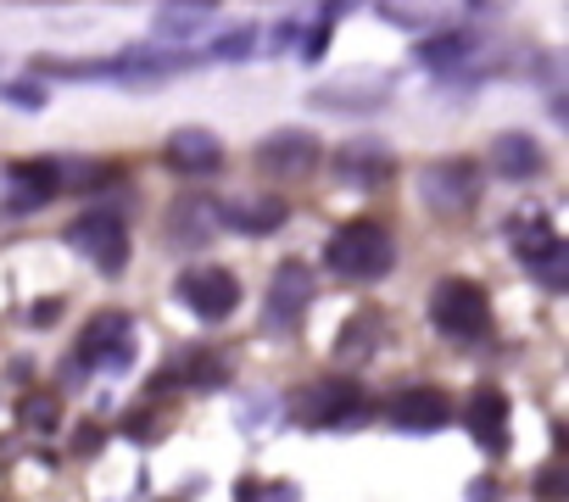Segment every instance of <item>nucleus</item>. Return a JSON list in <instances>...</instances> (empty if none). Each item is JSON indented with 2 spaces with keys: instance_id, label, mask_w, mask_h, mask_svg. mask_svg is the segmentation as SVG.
Segmentation results:
<instances>
[{
  "instance_id": "nucleus-7",
  "label": "nucleus",
  "mask_w": 569,
  "mask_h": 502,
  "mask_svg": "<svg viewBox=\"0 0 569 502\" xmlns=\"http://www.w3.org/2000/svg\"><path fill=\"white\" fill-rule=\"evenodd\" d=\"M308 302H313V269L302 258L279 263L273 280H268V330H279V335L297 330L302 313H308Z\"/></svg>"
},
{
  "instance_id": "nucleus-20",
  "label": "nucleus",
  "mask_w": 569,
  "mask_h": 502,
  "mask_svg": "<svg viewBox=\"0 0 569 502\" xmlns=\"http://www.w3.org/2000/svg\"><path fill=\"white\" fill-rule=\"evenodd\" d=\"M430 68H452V62H463V57H475V40L469 34H447V40H436V46H425L419 51Z\"/></svg>"
},
{
  "instance_id": "nucleus-11",
  "label": "nucleus",
  "mask_w": 569,
  "mask_h": 502,
  "mask_svg": "<svg viewBox=\"0 0 569 502\" xmlns=\"http://www.w3.org/2000/svg\"><path fill=\"white\" fill-rule=\"evenodd\" d=\"M7 184H12V212H34V207H46L57 190H62V168L51 162V157H34V162H12V173H7Z\"/></svg>"
},
{
  "instance_id": "nucleus-25",
  "label": "nucleus",
  "mask_w": 569,
  "mask_h": 502,
  "mask_svg": "<svg viewBox=\"0 0 569 502\" xmlns=\"http://www.w3.org/2000/svg\"><path fill=\"white\" fill-rule=\"evenodd\" d=\"M23 419H29V424H51V419H57V408H51V396H29V408H23Z\"/></svg>"
},
{
  "instance_id": "nucleus-3",
  "label": "nucleus",
  "mask_w": 569,
  "mask_h": 502,
  "mask_svg": "<svg viewBox=\"0 0 569 502\" xmlns=\"http://www.w3.org/2000/svg\"><path fill=\"white\" fill-rule=\"evenodd\" d=\"M68 245L96 274H123L129 269V223L118 212H84L79 223H68Z\"/></svg>"
},
{
  "instance_id": "nucleus-16",
  "label": "nucleus",
  "mask_w": 569,
  "mask_h": 502,
  "mask_svg": "<svg viewBox=\"0 0 569 502\" xmlns=\"http://www.w3.org/2000/svg\"><path fill=\"white\" fill-rule=\"evenodd\" d=\"M469 430L486 452H508V396L502 391H475V408H469Z\"/></svg>"
},
{
  "instance_id": "nucleus-14",
  "label": "nucleus",
  "mask_w": 569,
  "mask_h": 502,
  "mask_svg": "<svg viewBox=\"0 0 569 502\" xmlns=\"http://www.w3.org/2000/svg\"><path fill=\"white\" fill-rule=\"evenodd\" d=\"M162 157H168V168H179V173H212V168L223 162V140H218L212 129H179V134H168Z\"/></svg>"
},
{
  "instance_id": "nucleus-22",
  "label": "nucleus",
  "mask_w": 569,
  "mask_h": 502,
  "mask_svg": "<svg viewBox=\"0 0 569 502\" xmlns=\"http://www.w3.org/2000/svg\"><path fill=\"white\" fill-rule=\"evenodd\" d=\"M251 40H257V34H251V29H240V34H229V40H218V46H212V57H223V62H234V57H246V51H251Z\"/></svg>"
},
{
  "instance_id": "nucleus-1",
  "label": "nucleus",
  "mask_w": 569,
  "mask_h": 502,
  "mask_svg": "<svg viewBox=\"0 0 569 502\" xmlns=\"http://www.w3.org/2000/svg\"><path fill=\"white\" fill-rule=\"evenodd\" d=\"M391 263H397V240L380 218H352L325 240V269H336L341 280L369 285V280H386Z\"/></svg>"
},
{
  "instance_id": "nucleus-15",
  "label": "nucleus",
  "mask_w": 569,
  "mask_h": 502,
  "mask_svg": "<svg viewBox=\"0 0 569 502\" xmlns=\"http://www.w3.org/2000/svg\"><path fill=\"white\" fill-rule=\"evenodd\" d=\"M486 162H491V173H497V179L519 184V179L541 173V145H536L530 134H497V140H491V151H486Z\"/></svg>"
},
{
  "instance_id": "nucleus-19",
  "label": "nucleus",
  "mask_w": 569,
  "mask_h": 502,
  "mask_svg": "<svg viewBox=\"0 0 569 502\" xmlns=\"http://www.w3.org/2000/svg\"><path fill=\"white\" fill-rule=\"evenodd\" d=\"M525 269H530L547 291H563V285H569V245H563V240H552V245L541 251V258H530Z\"/></svg>"
},
{
  "instance_id": "nucleus-24",
  "label": "nucleus",
  "mask_w": 569,
  "mask_h": 502,
  "mask_svg": "<svg viewBox=\"0 0 569 502\" xmlns=\"http://www.w3.org/2000/svg\"><path fill=\"white\" fill-rule=\"evenodd\" d=\"M57 313H62V302H57V297H46V302H34V308H29V324H40V330H46V324H57Z\"/></svg>"
},
{
  "instance_id": "nucleus-23",
  "label": "nucleus",
  "mask_w": 569,
  "mask_h": 502,
  "mask_svg": "<svg viewBox=\"0 0 569 502\" xmlns=\"http://www.w3.org/2000/svg\"><path fill=\"white\" fill-rule=\"evenodd\" d=\"M0 96H7L12 107H46V90H40V84H7Z\"/></svg>"
},
{
  "instance_id": "nucleus-9",
  "label": "nucleus",
  "mask_w": 569,
  "mask_h": 502,
  "mask_svg": "<svg viewBox=\"0 0 569 502\" xmlns=\"http://www.w3.org/2000/svg\"><path fill=\"white\" fill-rule=\"evenodd\" d=\"M218 201L212 195H179L173 207H168V223H162V234H168V245H179V251H196V245H207L212 240V229H218Z\"/></svg>"
},
{
  "instance_id": "nucleus-6",
  "label": "nucleus",
  "mask_w": 569,
  "mask_h": 502,
  "mask_svg": "<svg viewBox=\"0 0 569 502\" xmlns=\"http://www.w3.org/2000/svg\"><path fill=\"white\" fill-rule=\"evenodd\" d=\"M291 413H297L302 424H363V419H369V402H363V391L347 385V380H319V385H308V391L297 396Z\"/></svg>"
},
{
  "instance_id": "nucleus-21",
  "label": "nucleus",
  "mask_w": 569,
  "mask_h": 502,
  "mask_svg": "<svg viewBox=\"0 0 569 502\" xmlns=\"http://www.w3.org/2000/svg\"><path fill=\"white\" fill-rule=\"evenodd\" d=\"M536 496H541V502H558V496H563V463H547V469L536 474Z\"/></svg>"
},
{
  "instance_id": "nucleus-13",
  "label": "nucleus",
  "mask_w": 569,
  "mask_h": 502,
  "mask_svg": "<svg viewBox=\"0 0 569 502\" xmlns=\"http://www.w3.org/2000/svg\"><path fill=\"white\" fill-rule=\"evenodd\" d=\"M391 424H397V430H408V435H430V430L452 424V408H447V396H441V391L419 385V391L391 396Z\"/></svg>"
},
{
  "instance_id": "nucleus-12",
  "label": "nucleus",
  "mask_w": 569,
  "mask_h": 502,
  "mask_svg": "<svg viewBox=\"0 0 569 502\" xmlns=\"http://www.w3.org/2000/svg\"><path fill=\"white\" fill-rule=\"evenodd\" d=\"M425 195H430L441 212H463V207L480 195V168L463 162V157H452V162H441V168L425 173Z\"/></svg>"
},
{
  "instance_id": "nucleus-10",
  "label": "nucleus",
  "mask_w": 569,
  "mask_h": 502,
  "mask_svg": "<svg viewBox=\"0 0 569 502\" xmlns=\"http://www.w3.org/2000/svg\"><path fill=\"white\" fill-rule=\"evenodd\" d=\"M336 173H341V184H363V190H375V184H386V179L397 173V157H391L380 140L358 134V140H347V145L336 151Z\"/></svg>"
},
{
  "instance_id": "nucleus-17",
  "label": "nucleus",
  "mask_w": 569,
  "mask_h": 502,
  "mask_svg": "<svg viewBox=\"0 0 569 502\" xmlns=\"http://www.w3.org/2000/svg\"><path fill=\"white\" fill-rule=\"evenodd\" d=\"M284 218H291V207H284L279 195H251V201H234L218 212V223L240 229V234H273Z\"/></svg>"
},
{
  "instance_id": "nucleus-5",
  "label": "nucleus",
  "mask_w": 569,
  "mask_h": 502,
  "mask_svg": "<svg viewBox=\"0 0 569 502\" xmlns=\"http://www.w3.org/2000/svg\"><path fill=\"white\" fill-rule=\"evenodd\" d=\"M319 157H325V145H319V134H308V129H273V134L257 145V168H262L268 179H308V173L319 168Z\"/></svg>"
},
{
  "instance_id": "nucleus-18",
  "label": "nucleus",
  "mask_w": 569,
  "mask_h": 502,
  "mask_svg": "<svg viewBox=\"0 0 569 502\" xmlns=\"http://www.w3.org/2000/svg\"><path fill=\"white\" fill-rule=\"evenodd\" d=\"M508 234H513V251H519L525 263H530V258H541V251H547V245L558 240V234H552V223H547L541 212H530V218L519 212V218L508 223Z\"/></svg>"
},
{
  "instance_id": "nucleus-2",
  "label": "nucleus",
  "mask_w": 569,
  "mask_h": 502,
  "mask_svg": "<svg viewBox=\"0 0 569 502\" xmlns=\"http://www.w3.org/2000/svg\"><path fill=\"white\" fill-rule=\"evenodd\" d=\"M430 324L441 335H452V341H475L491 324V302H486V291L475 280H441L430 291Z\"/></svg>"
},
{
  "instance_id": "nucleus-4",
  "label": "nucleus",
  "mask_w": 569,
  "mask_h": 502,
  "mask_svg": "<svg viewBox=\"0 0 569 502\" xmlns=\"http://www.w3.org/2000/svg\"><path fill=\"white\" fill-rule=\"evenodd\" d=\"M73 358H79V369L123 374V369L134 363V319H129V313H118V308L96 313V319L84 324V335H79Z\"/></svg>"
},
{
  "instance_id": "nucleus-8",
  "label": "nucleus",
  "mask_w": 569,
  "mask_h": 502,
  "mask_svg": "<svg viewBox=\"0 0 569 502\" xmlns=\"http://www.w3.org/2000/svg\"><path fill=\"white\" fill-rule=\"evenodd\" d=\"M179 302H184L196 319H229V313L240 308V280H234L229 269H218V263L190 269V274L179 280Z\"/></svg>"
}]
</instances>
